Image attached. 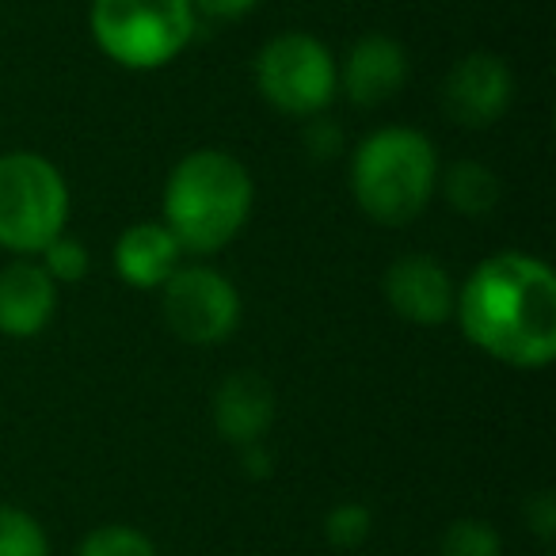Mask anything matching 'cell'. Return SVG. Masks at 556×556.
<instances>
[{
    "label": "cell",
    "instance_id": "1",
    "mask_svg": "<svg viewBox=\"0 0 556 556\" xmlns=\"http://www.w3.org/2000/svg\"><path fill=\"white\" fill-rule=\"evenodd\" d=\"M462 336L510 370H545L556 358V275L530 252H495L457 287Z\"/></svg>",
    "mask_w": 556,
    "mask_h": 556
},
{
    "label": "cell",
    "instance_id": "2",
    "mask_svg": "<svg viewBox=\"0 0 556 556\" xmlns=\"http://www.w3.org/2000/svg\"><path fill=\"white\" fill-rule=\"evenodd\" d=\"M255 206V179L229 149L202 146L172 164L161 194V222L184 255H217L240 237Z\"/></svg>",
    "mask_w": 556,
    "mask_h": 556
},
{
    "label": "cell",
    "instance_id": "3",
    "mask_svg": "<svg viewBox=\"0 0 556 556\" xmlns=\"http://www.w3.org/2000/svg\"><path fill=\"white\" fill-rule=\"evenodd\" d=\"M439 149L416 126H378L351 153V194L374 225L401 229L439 191Z\"/></svg>",
    "mask_w": 556,
    "mask_h": 556
},
{
    "label": "cell",
    "instance_id": "4",
    "mask_svg": "<svg viewBox=\"0 0 556 556\" xmlns=\"http://www.w3.org/2000/svg\"><path fill=\"white\" fill-rule=\"evenodd\" d=\"M88 35L118 70L153 73L191 47L199 16L191 0H92Z\"/></svg>",
    "mask_w": 556,
    "mask_h": 556
},
{
    "label": "cell",
    "instance_id": "5",
    "mask_svg": "<svg viewBox=\"0 0 556 556\" xmlns=\"http://www.w3.org/2000/svg\"><path fill=\"white\" fill-rule=\"evenodd\" d=\"M70 184L50 156L35 149L0 153V248L35 260L70 225Z\"/></svg>",
    "mask_w": 556,
    "mask_h": 556
},
{
    "label": "cell",
    "instance_id": "6",
    "mask_svg": "<svg viewBox=\"0 0 556 556\" xmlns=\"http://www.w3.org/2000/svg\"><path fill=\"white\" fill-rule=\"evenodd\" d=\"M252 77L263 103L290 118H317L340 96V62L309 31H282L260 47Z\"/></svg>",
    "mask_w": 556,
    "mask_h": 556
},
{
    "label": "cell",
    "instance_id": "7",
    "mask_svg": "<svg viewBox=\"0 0 556 556\" xmlns=\"http://www.w3.org/2000/svg\"><path fill=\"white\" fill-rule=\"evenodd\" d=\"M156 294L168 332L191 348H217L240 328L237 287L206 263H179Z\"/></svg>",
    "mask_w": 556,
    "mask_h": 556
},
{
    "label": "cell",
    "instance_id": "8",
    "mask_svg": "<svg viewBox=\"0 0 556 556\" xmlns=\"http://www.w3.org/2000/svg\"><path fill=\"white\" fill-rule=\"evenodd\" d=\"M515 100V73L500 54H465L450 65L442 85V108L465 130H488L507 115Z\"/></svg>",
    "mask_w": 556,
    "mask_h": 556
},
{
    "label": "cell",
    "instance_id": "9",
    "mask_svg": "<svg viewBox=\"0 0 556 556\" xmlns=\"http://www.w3.org/2000/svg\"><path fill=\"white\" fill-rule=\"evenodd\" d=\"M389 309L401 320L419 328H434L454 320V302H457V282L450 275V267L434 255L408 252L396 255L389 263L386 278H381Z\"/></svg>",
    "mask_w": 556,
    "mask_h": 556
},
{
    "label": "cell",
    "instance_id": "10",
    "mask_svg": "<svg viewBox=\"0 0 556 556\" xmlns=\"http://www.w3.org/2000/svg\"><path fill=\"white\" fill-rule=\"evenodd\" d=\"M278 393L260 370H232L229 378L217 381L214 401H210V419L214 431L232 446L263 442L275 427Z\"/></svg>",
    "mask_w": 556,
    "mask_h": 556
},
{
    "label": "cell",
    "instance_id": "11",
    "mask_svg": "<svg viewBox=\"0 0 556 556\" xmlns=\"http://www.w3.org/2000/svg\"><path fill=\"white\" fill-rule=\"evenodd\" d=\"M408 85V50L386 31L363 35L340 65V88L355 108H381Z\"/></svg>",
    "mask_w": 556,
    "mask_h": 556
},
{
    "label": "cell",
    "instance_id": "12",
    "mask_svg": "<svg viewBox=\"0 0 556 556\" xmlns=\"http://www.w3.org/2000/svg\"><path fill=\"white\" fill-rule=\"evenodd\" d=\"M58 313V282L42 270L39 260H16L0 270V336L35 340L47 332Z\"/></svg>",
    "mask_w": 556,
    "mask_h": 556
},
{
    "label": "cell",
    "instance_id": "13",
    "mask_svg": "<svg viewBox=\"0 0 556 556\" xmlns=\"http://www.w3.org/2000/svg\"><path fill=\"white\" fill-rule=\"evenodd\" d=\"M111 263L130 290H161L184 263V248L164 222H138L118 232Z\"/></svg>",
    "mask_w": 556,
    "mask_h": 556
},
{
    "label": "cell",
    "instance_id": "14",
    "mask_svg": "<svg viewBox=\"0 0 556 556\" xmlns=\"http://www.w3.org/2000/svg\"><path fill=\"white\" fill-rule=\"evenodd\" d=\"M439 191L446 194V202L462 217L480 222V217H488L495 206H500L503 184L488 164L457 161V164H450L446 172H439Z\"/></svg>",
    "mask_w": 556,
    "mask_h": 556
},
{
    "label": "cell",
    "instance_id": "15",
    "mask_svg": "<svg viewBox=\"0 0 556 556\" xmlns=\"http://www.w3.org/2000/svg\"><path fill=\"white\" fill-rule=\"evenodd\" d=\"M0 556H50V538L31 510L0 503Z\"/></svg>",
    "mask_w": 556,
    "mask_h": 556
},
{
    "label": "cell",
    "instance_id": "16",
    "mask_svg": "<svg viewBox=\"0 0 556 556\" xmlns=\"http://www.w3.org/2000/svg\"><path fill=\"white\" fill-rule=\"evenodd\" d=\"M35 260L42 263V270L54 278L58 287H77V282H85V278H88V270H92L88 244L80 237H73V232L54 237L39 255H35Z\"/></svg>",
    "mask_w": 556,
    "mask_h": 556
},
{
    "label": "cell",
    "instance_id": "17",
    "mask_svg": "<svg viewBox=\"0 0 556 556\" xmlns=\"http://www.w3.org/2000/svg\"><path fill=\"white\" fill-rule=\"evenodd\" d=\"M77 556H161L149 533H141L138 526L126 522H108L96 526L85 541L77 545Z\"/></svg>",
    "mask_w": 556,
    "mask_h": 556
},
{
    "label": "cell",
    "instance_id": "18",
    "mask_svg": "<svg viewBox=\"0 0 556 556\" xmlns=\"http://www.w3.org/2000/svg\"><path fill=\"white\" fill-rule=\"evenodd\" d=\"M439 556H503V538L484 518H457L442 533Z\"/></svg>",
    "mask_w": 556,
    "mask_h": 556
},
{
    "label": "cell",
    "instance_id": "19",
    "mask_svg": "<svg viewBox=\"0 0 556 556\" xmlns=\"http://www.w3.org/2000/svg\"><path fill=\"white\" fill-rule=\"evenodd\" d=\"M374 533V510L358 500H348V503H336L332 510L325 515V541L332 548H363Z\"/></svg>",
    "mask_w": 556,
    "mask_h": 556
},
{
    "label": "cell",
    "instance_id": "20",
    "mask_svg": "<svg viewBox=\"0 0 556 556\" xmlns=\"http://www.w3.org/2000/svg\"><path fill=\"white\" fill-rule=\"evenodd\" d=\"M522 515H526V526H530L541 541L556 538V500H553V492H533L530 500H526Z\"/></svg>",
    "mask_w": 556,
    "mask_h": 556
},
{
    "label": "cell",
    "instance_id": "21",
    "mask_svg": "<svg viewBox=\"0 0 556 556\" xmlns=\"http://www.w3.org/2000/svg\"><path fill=\"white\" fill-rule=\"evenodd\" d=\"M194 16L199 20H222V24H232V20H244L260 9V0H191Z\"/></svg>",
    "mask_w": 556,
    "mask_h": 556
},
{
    "label": "cell",
    "instance_id": "22",
    "mask_svg": "<svg viewBox=\"0 0 556 556\" xmlns=\"http://www.w3.org/2000/svg\"><path fill=\"white\" fill-rule=\"evenodd\" d=\"M305 146L313 149V156L328 161V156H336V149H340V134H336L332 123H320V115H317L305 126Z\"/></svg>",
    "mask_w": 556,
    "mask_h": 556
},
{
    "label": "cell",
    "instance_id": "23",
    "mask_svg": "<svg viewBox=\"0 0 556 556\" xmlns=\"http://www.w3.org/2000/svg\"><path fill=\"white\" fill-rule=\"evenodd\" d=\"M237 450H240V469H244L252 480H267L270 472H275L267 442H248V446H237Z\"/></svg>",
    "mask_w": 556,
    "mask_h": 556
}]
</instances>
